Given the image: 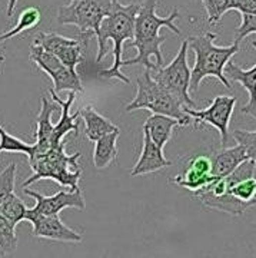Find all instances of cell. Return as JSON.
<instances>
[{
  "instance_id": "3",
  "label": "cell",
  "mask_w": 256,
  "mask_h": 258,
  "mask_svg": "<svg viewBox=\"0 0 256 258\" xmlns=\"http://www.w3.org/2000/svg\"><path fill=\"white\" fill-rule=\"evenodd\" d=\"M218 35L206 32L201 36L188 37L189 49L195 53V64L191 71V91L198 92L205 78H216L225 88H230L225 68L229 60L239 52V42H233L229 46H216L215 40Z\"/></svg>"
},
{
  "instance_id": "25",
  "label": "cell",
  "mask_w": 256,
  "mask_h": 258,
  "mask_svg": "<svg viewBox=\"0 0 256 258\" xmlns=\"http://www.w3.org/2000/svg\"><path fill=\"white\" fill-rule=\"evenodd\" d=\"M209 25H218L229 10H236L235 0H202Z\"/></svg>"
},
{
  "instance_id": "15",
  "label": "cell",
  "mask_w": 256,
  "mask_h": 258,
  "mask_svg": "<svg viewBox=\"0 0 256 258\" xmlns=\"http://www.w3.org/2000/svg\"><path fill=\"white\" fill-rule=\"evenodd\" d=\"M143 132V144H142V152L135 166L130 171V176L147 175L152 172H157L163 168L172 165L169 159H166L163 154V148H160L153 139L150 138L146 129L142 128Z\"/></svg>"
},
{
  "instance_id": "13",
  "label": "cell",
  "mask_w": 256,
  "mask_h": 258,
  "mask_svg": "<svg viewBox=\"0 0 256 258\" xmlns=\"http://www.w3.org/2000/svg\"><path fill=\"white\" fill-rule=\"evenodd\" d=\"M226 192L243 203L256 205V164L252 159L243 161L228 176H225Z\"/></svg>"
},
{
  "instance_id": "12",
  "label": "cell",
  "mask_w": 256,
  "mask_h": 258,
  "mask_svg": "<svg viewBox=\"0 0 256 258\" xmlns=\"http://www.w3.org/2000/svg\"><path fill=\"white\" fill-rule=\"evenodd\" d=\"M26 195L36 200V204L29 211L35 214H43V215H56L60 214L64 208H76L79 211H83L86 208V201L83 197V191L72 189V191H59L55 195L46 197L42 194L30 191L28 188H23Z\"/></svg>"
},
{
  "instance_id": "22",
  "label": "cell",
  "mask_w": 256,
  "mask_h": 258,
  "mask_svg": "<svg viewBox=\"0 0 256 258\" xmlns=\"http://www.w3.org/2000/svg\"><path fill=\"white\" fill-rule=\"evenodd\" d=\"M120 131L110 132L108 135L99 138L95 142L93 149V164L98 169L109 168L112 162L118 158V139Z\"/></svg>"
},
{
  "instance_id": "24",
  "label": "cell",
  "mask_w": 256,
  "mask_h": 258,
  "mask_svg": "<svg viewBox=\"0 0 256 258\" xmlns=\"http://www.w3.org/2000/svg\"><path fill=\"white\" fill-rule=\"evenodd\" d=\"M0 152H19L30 158L35 154V144H28L16 138L0 125Z\"/></svg>"
},
{
  "instance_id": "8",
  "label": "cell",
  "mask_w": 256,
  "mask_h": 258,
  "mask_svg": "<svg viewBox=\"0 0 256 258\" xmlns=\"http://www.w3.org/2000/svg\"><path fill=\"white\" fill-rule=\"evenodd\" d=\"M29 59L52 79L53 86H55L53 89L56 92H60V91L76 93L83 92L82 81L76 72V69L66 66L57 56L47 52L40 45L33 43L30 46Z\"/></svg>"
},
{
  "instance_id": "19",
  "label": "cell",
  "mask_w": 256,
  "mask_h": 258,
  "mask_svg": "<svg viewBox=\"0 0 256 258\" xmlns=\"http://www.w3.org/2000/svg\"><path fill=\"white\" fill-rule=\"evenodd\" d=\"M211 159L212 175L216 179H219L232 174L243 161H246L249 158H247L245 148L236 144L235 147H222L219 151H215L211 155Z\"/></svg>"
},
{
  "instance_id": "28",
  "label": "cell",
  "mask_w": 256,
  "mask_h": 258,
  "mask_svg": "<svg viewBox=\"0 0 256 258\" xmlns=\"http://www.w3.org/2000/svg\"><path fill=\"white\" fill-rule=\"evenodd\" d=\"M233 139L236 141V144L245 148L247 158L256 164V131L236 129L233 131Z\"/></svg>"
},
{
  "instance_id": "7",
  "label": "cell",
  "mask_w": 256,
  "mask_h": 258,
  "mask_svg": "<svg viewBox=\"0 0 256 258\" xmlns=\"http://www.w3.org/2000/svg\"><path fill=\"white\" fill-rule=\"evenodd\" d=\"M188 40H183L174 60L166 66H155L150 69V75L156 82L182 102L185 108H196V103L189 95L191 69L188 66Z\"/></svg>"
},
{
  "instance_id": "5",
  "label": "cell",
  "mask_w": 256,
  "mask_h": 258,
  "mask_svg": "<svg viewBox=\"0 0 256 258\" xmlns=\"http://www.w3.org/2000/svg\"><path fill=\"white\" fill-rule=\"evenodd\" d=\"M137 92L133 101L125 106V112H133L137 109H146L153 113H162L181 120L182 126L192 123V116H189L183 103L175 95L157 83L150 75V69H145L143 74L136 78Z\"/></svg>"
},
{
  "instance_id": "30",
  "label": "cell",
  "mask_w": 256,
  "mask_h": 258,
  "mask_svg": "<svg viewBox=\"0 0 256 258\" xmlns=\"http://www.w3.org/2000/svg\"><path fill=\"white\" fill-rule=\"evenodd\" d=\"M240 18H242V22H240L239 28L236 29V33H235V40L239 43L249 35L256 33V15L240 13Z\"/></svg>"
},
{
  "instance_id": "20",
  "label": "cell",
  "mask_w": 256,
  "mask_h": 258,
  "mask_svg": "<svg viewBox=\"0 0 256 258\" xmlns=\"http://www.w3.org/2000/svg\"><path fill=\"white\" fill-rule=\"evenodd\" d=\"M79 113L82 115L83 122H84V135L92 142H96L98 139L108 135L110 132L119 131V128L113 122H110L108 118L101 115L91 105L80 108Z\"/></svg>"
},
{
  "instance_id": "29",
  "label": "cell",
  "mask_w": 256,
  "mask_h": 258,
  "mask_svg": "<svg viewBox=\"0 0 256 258\" xmlns=\"http://www.w3.org/2000/svg\"><path fill=\"white\" fill-rule=\"evenodd\" d=\"M0 238L6 242L10 252L18 248V235H16V224L0 214Z\"/></svg>"
},
{
  "instance_id": "9",
  "label": "cell",
  "mask_w": 256,
  "mask_h": 258,
  "mask_svg": "<svg viewBox=\"0 0 256 258\" xmlns=\"http://www.w3.org/2000/svg\"><path fill=\"white\" fill-rule=\"evenodd\" d=\"M236 102L238 99L235 96L218 95L213 98L211 105L205 109L185 108V111L189 116H192L195 128L206 123L218 129L220 135V144L222 147H226L229 141V123H230L233 109L236 106Z\"/></svg>"
},
{
  "instance_id": "17",
  "label": "cell",
  "mask_w": 256,
  "mask_h": 258,
  "mask_svg": "<svg viewBox=\"0 0 256 258\" xmlns=\"http://www.w3.org/2000/svg\"><path fill=\"white\" fill-rule=\"evenodd\" d=\"M252 46L256 49V42H252ZM225 74L229 81L238 82L249 93V101L242 106V113L249 115L256 119V64L250 69H242L240 66L229 60L225 68Z\"/></svg>"
},
{
  "instance_id": "16",
  "label": "cell",
  "mask_w": 256,
  "mask_h": 258,
  "mask_svg": "<svg viewBox=\"0 0 256 258\" xmlns=\"http://www.w3.org/2000/svg\"><path fill=\"white\" fill-rule=\"evenodd\" d=\"M57 109L55 103L47 101L46 96H42V106L37 115V129H36V142H35V154L29 158V162L42 157L50 148L55 147L53 142V131L55 125L52 123V115Z\"/></svg>"
},
{
  "instance_id": "11",
  "label": "cell",
  "mask_w": 256,
  "mask_h": 258,
  "mask_svg": "<svg viewBox=\"0 0 256 258\" xmlns=\"http://www.w3.org/2000/svg\"><path fill=\"white\" fill-rule=\"evenodd\" d=\"M26 221L32 224L33 235L36 238L45 240L60 241V242H82L83 235L77 231L72 230L59 218V214L56 215H43L35 214L28 210Z\"/></svg>"
},
{
  "instance_id": "23",
  "label": "cell",
  "mask_w": 256,
  "mask_h": 258,
  "mask_svg": "<svg viewBox=\"0 0 256 258\" xmlns=\"http://www.w3.org/2000/svg\"><path fill=\"white\" fill-rule=\"evenodd\" d=\"M40 20H42V13H40V10L37 9V8H28V9H25L20 13V16H19L18 25H15L8 32L0 35V43L9 40L12 37L18 36V35L23 33V32H29V30L35 29L40 23Z\"/></svg>"
},
{
  "instance_id": "1",
  "label": "cell",
  "mask_w": 256,
  "mask_h": 258,
  "mask_svg": "<svg viewBox=\"0 0 256 258\" xmlns=\"http://www.w3.org/2000/svg\"><path fill=\"white\" fill-rule=\"evenodd\" d=\"M157 0H143L137 12L135 22V37L129 43L130 47H136L137 55L128 60H122L120 68L130 64H142L145 69H153L155 66L163 64V55L160 46L165 39L159 35L160 29L167 28L176 35H181V29L175 25L179 18V9L175 8L169 16L160 18L156 15Z\"/></svg>"
},
{
  "instance_id": "31",
  "label": "cell",
  "mask_w": 256,
  "mask_h": 258,
  "mask_svg": "<svg viewBox=\"0 0 256 258\" xmlns=\"http://www.w3.org/2000/svg\"><path fill=\"white\" fill-rule=\"evenodd\" d=\"M235 5L239 13L256 15V0H235Z\"/></svg>"
},
{
  "instance_id": "4",
  "label": "cell",
  "mask_w": 256,
  "mask_h": 258,
  "mask_svg": "<svg viewBox=\"0 0 256 258\" xmlns=\"http://www.w3.org/2000/svg\"><path fill=\"white\" fill-rule=\"evenodd\" d=\"M79 158L80 152H76L73 155H67L64 152V142L50 148L42 157L29 162L33 169V175L22 184V188H28L29 185L40 179H53L69 189H79V181L83 172L77 162Z\"/></svg>"
},
{
  "instance_id": "6",
  "label": "cell",
  "mask_w": 256,
  "mask_h": 258,
  "mask_svg": "<svg viewBox=\"0 0 256 258\" xmlns=\"http://www.w3.org/2000/svg\"><path fill=\"white\" fill-rule=\"evenodd\" d=\"M19 0L8 2V16H12ZM113 6V0H70L67 6L57 10L59 25H73L79 29L80 36L89 39L96 36L102 20L108 16Z\"/></svg>"
},
{
  "instance_id": "10",
  "label": "cell",
  "mask_w": 256,
  "mask_h": 258,
  "mask_svg": "<svg viewBox=\"0 0 256 258\" xmlns=\"http://www.w3.org/2000/svg\"><path fill=\"white\" fill-rule=\"evenodd\" d=\"M33 43L40 45L46 49L47 52L56 55L66 66L76 69V66L83 62V42L79 39H70L64 37L57 33H46V32H39Z\"/></svg>"
},
{
  "instance_id": "14",
  "label": "cell",
  "mask_w": 256,
  "mask_h": 258,
  "mask_svg": "<svg viewBox=\"0 0 256 258\" xmlns=\"http://www.w3.org/2000/svg\"><path fill=\"white\" fill-rule=\"evenodd\" d=\"M215 179L216 178L212 175L211 155H196L189 161L182 174L175 176L172 182L183 189L198 192Z\"/></svg>"
},
{
  "instance_id": "2",
  "label": "cell",
  "mask_w": 256,
  "mask_h": 258,
  "mask_svg": "<svg viewBox=\"0 0 256 258\" xmlns=\"http://www.w3.org/2000/svg\"><path fill=\"white\" fill-rule=\"evenodd\" d=\"M140 3L122 5L119 0H113V6L108 16H105L101 28L96 33L98 39V56L96 62L99 63L108 53V42H113V64L109 69L101 71L99 75L106 79H118L120 82L129 83L128 78L122 74V49L126 40H133L135 37V22Z\"/></svg>"
},
{
  "instance_id": "26",
  "label": "cell",
  "mask_w": 256,
  "mask_h": 258,
  "mask_svg": "<svg viewBox=\"0 0 256 258\" xmlns=\"http://www.w3.org/2000/svg\"><path fill=\"white\" fill-rule=\"evenodd\" d=\"M16 172H18V165L15 162H10L5 169L0 171V211L3 205L8 203V200L15 194Z\"/></svg>"
},
{
  "instance_id": "32",
  "label": "cell",
  "mask_w": 256,
  "mask_h": 258,
  "mask_svg": "<svg viewBox=\"0 0 256 258\" xmlns=\"http://www.w3.org/2000/svg\"><path fill=\"white\" fill-rule=\"evenodd\" d=\"M6 254H10V249L9 247L6 245V242L0 238V257H2V255H6Z\"/></svg>"
},
{
  "instance_id": "21",
  "label": "cell",
  "mask_w": 256,
  "mask_h": 258,
  "mask_svg": "<svg viewBox=\"0 0 256 258\" xmlns=\"http://www.w3.org/2000/svg\"><path fill=\"white\" fill-rule=\"evenodd\" d=\"M182 126L181 120L162 115V113H153L146 119L142 128L146 129L150 135V138L155 141L160 148H165V145L170 141L174 135V128Z\"/></svg>"
},
{
  "instance_id": "18",
  "label": "cell",
  "mask_w": 256,
  "mask_h": 258,
  "mask_svg": "<svg viewBox=\"0 0 256 258\" xmlns=\"http://www.w3.org/2000/svg\"><path fill=\"white\" fill-rule=\"evenodd\" d=\"M49 93H50L52 99L62 108L60 119L55 125V131H53V142H55L56 147V145H60L63 142V138L69 132H74V135L77 137V134H79V120H77V118L80 113L76 112L73 116L70 115V108H72L74 99H76V92H69L67 101H62L55 89H49Z\"/></svg>"
},
{
  "instance_id": "27",
  "label": "cell",
  "mask_w": 256,
  "mask_h": 258,
  "mask_svg": "<svg viewBox=\"0 0 256 258\" xmlns=\"http://www.w3.org/2000/svg\"><path fill=\"white\" fill-rule=\"evenodd\" d=\"M28 207L26 204L23 203L22 198H19L16 192L13 194L8 200V203L3 205L0 214H3L6 218H9L10 221L15 222L18 225L20 221H25L26 220V214H28Z\"/></svg>"
}]
</instances>
